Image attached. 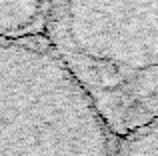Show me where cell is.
Masks as SVG:
<instances>
[{
  "label": "cell",
  "mask_w": 158,
  "mask_h": 156,
  "mask_svg": "<svg viewBox=\"0 0 158 156\" xmlns=\"http://www.w3.org/2000/svg\"><path fill=\"white\" fill-rule=\"evenodd\" d=\"M42 36L118 138L158 116V0H54Z\"/></svg>",
  "instance_id": "obj_1"
},
{
  "label": "cell",
  "mask_w": 158,
  "mask_h": 156,
  "mask_svg": "<svg viewBox=\"0 0 158 156\" xmlns=\"http://www.w3.org/2000/svg\"><path fill=\"white\" fill-rule=\"evenodd\" d=\"M0 156H118V136L44 36L0 38Z\"/></svg>",
  "instance_id": "obj_2"
},
{
  "label": "cell",
  "mask_w": 158,
  "mask_h": 156,
  "mask_svg": "<svg viewBox=\"0 0 158 156\" xmlns=\"http://www.w3.org/2000/svg\"><path fill=\"white\" fill-rule=\"evenodd\" d=\"M54 0H0V38L42 36Z\"/></svg>",
  "instance_id": "obj_3"
},
{
  "label": "cell",
  "mask_w": 158,
  "mask_h": 156,
  "mask_svg": "<svg viewBox=\"0 0 158 156\" xmlns=\"http://www.w3.org/2000/svg\"><path fill=\"white\" fill-rule=\"evenodd\" d=\"M118 156H158V116L118 138Z\"/></svg>",
  "instance_id": "obj_4"
}]
</instances>
